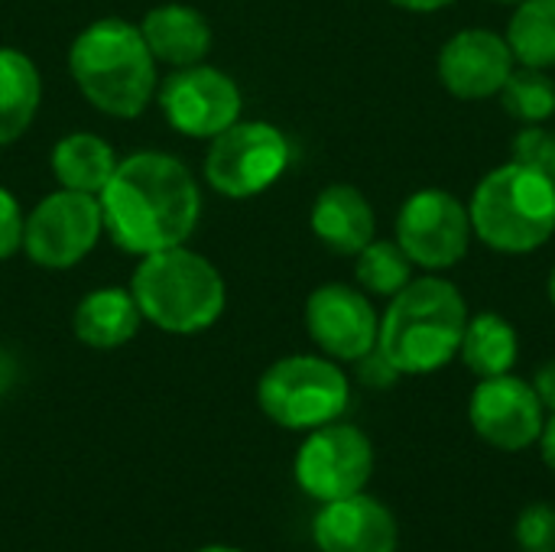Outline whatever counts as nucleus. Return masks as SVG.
Segmentation results:
<instances>
[{"label":"nucleus","mask_w":555,"mask_h":552,"mask_svg":"<svg viewBox=\"0 0 555 552\" xmlns=\"http://www.w3.org/2000/svg\"><path fill=\"white\" fill-rule=\"evenodd\" d=\"M98 202L107 238L133 257L185 244L202 215L195 176L182 159L159 150L120 159Z\"/></svg>","instance_id":"obj_1"},{"label":"nucleus","mask_w":555,"mask_h":552,"mask_svg":"<svg viewBox=\"0 0 555 552\" xmlns=\"http://www.w3.org/2000/svg\"><path fill=\"white\" fill-rule=\"evenodd\" d=\"M68 75L91 107L107 117H140L156 94V59L137 23L101 16L68 46Z\"/></svg>","instance_id":"obj_2"},{"label":"nucleus","mask_w":555,"mask_h":552,"mask_svg":"<svg viewBox=\"0 0 555 552\" xmlns=\"http://www.w3.org/2000/svg\"><path fill=\"white\" fill-rule=\"evenodd\" d=\"M465 325L468 306L455 283L410 280L380 319L377 351L400 374H433L459 355Z\"/></svg>","instance_id":"obj_3"},{"label":"nucleus","mask_w":555,"mask_h":552,"mask_svg":"<svg viewBox=\"0 0 555 552\" xmlns=\"http://www.w3.org/2000/svg\"><path fill=\"white\" fill-rule=\"evenodd\" d=\"M130 293L143 322L169 335H198L211 329L228 306L218 267L185 244L140 257L130 277Z\"/></svg>","instance_id":"obj_4"},{"label":"nucleus","mask_w":555,"mask_h":552,"mask_svg":"<svg viewBox=\"0 0 555 552\" xmlns=\"http://www.w3.org/2000/svg\"><path fill=\"white\" fill-rule=\"evenodd\" d=\"M472 231L501 254H530L555 234V182L514 159L491 169L468 205Z\"/></svg>","instance_id":"obj_5"},{"label":"nucleus","mask_w":555,"mask_h":552,"mask_svg":"<svg viewBox=\"0 0 555 552\" xmlns=\"http://www.w3.org/2000/svg\"><path fill=\"white\" fill-rule=\"evenodd\" d=\"M351 400L345 371L332 358L319 355H289L273 361L260 384L257 403L267 420L293 433H312L325 423H335Z\"/></svg>","instance_id":"obj_6"},{"label":"nucleus","mask_w":555,"mask_h":552,"mask_svg":"<svg viewBox=\"0 0 555 552\" xmlns=\"http://www.w3.org/2000/svg\"><path fill=\"white\" fill-rule=\"evenodd\" d=\"M289 166V140L267 120H237L208 140L205 179L224 198L267 192Z\"/></svg>","instance_id":"obj_7"},{"label":"nucleus","mask_w":555,"mask_h":552,"mask_svg":"<svg viewBox=\"0 0 555 552\" xmlns=\"http://www.w3.org/2000/svg\"><path fill=\"white\" fill-rule=\"evenodd\" d=\"M104 234L98 195L59 189L33 205L23 224V254L39 270H72L81 264Z\"/></svg>","instance_id":"obj_8"},{"label":"nucleus","mask_w":555,"mask_h":552,"mask_svg":"<svg viewBox=\"0 0 555 552\" xmlns=\"http://www.w3.org/2000/svg\"><path fill=\"white\" fill-rule=\"evenodd\" d=\"M293 475L299 491L319 504L361 495L374 475V446L358 426L325 423L302 439Z\"/></svg>","instance_id":"obj_9"},{"label":"nucleus","mask_w":555,"mask_h":552,"mask_svg":"<svg viewBox=\"0 0 555 552\" xmlns=\"http://www.w3.org/2000/svg\"><path fill=\"white\" fill-rule=\"evenodd\" d=\"M166 124L192 140H215L231 124L241 120V88L237 81L215 65H185L176 68L156 91Z\"/></svg>","instance_id":"obj_10"},{"label":"nucleus","mask_w":555,"mask_h":552,"mask_svg":"<svg viewBox=\"0 0 555 552\" xmlns=\"http://www.w3.org/2000/svg\"><path fill=\"white\" fill-rule=\"evenodd\" d=\"M472 241L468 208L446 189L413 192L397 215V244L426 270H449L462 264Z\"/></svg>","instance_id":"obj_11"},{"label":"nucleus","mask_w":555,"mask_h":552,"mask_svg":"<svg viewBox=\"0 0 555 552\" xmlns=\"http://www.w3.org/2000/svg\"><path fill=\"white\" fill-rule=\"evenodd\" d=\"M543 403L533 390V384L498 374L481 377L468 400V420L481 442L501 449V452H524L533 442H540L543 433Z\"/></svg>","instance_id":"obj_12"},{"label":"nucleus","mask_w":555,"mask_h":552,"mask_svg":"<svg viewBox=\"0 0 555 552\" xmlns=\"http://www.w3.org/2000/svg\"><path fill=\"white\" fill-rule=\"evenodd\" d=\"M306 329L332 361H361L377 348L380 319L361 290L325 283L306 299Z\"/></svg>","instance_id":"obj_13"},{"label":"nucleus","mask_w":555,"mask_h":552,"mask_svg":"<svg viewBox=\"0 0 555 552\" xmlns=\"http://www.w3.org/2000/svg\"><path fill=\"white\" fill-rule=\"evenodd\" d=\"M514 52L507 36L494 29H462L439 52V78L449 94L462 101L494 98L514 72Z\"/></svg>","instance_id":"obj_14"},{"label":"nucleus","mask_w":555,"mask_h":552,"mask_svg":"<svg viewBox=\"0 0 555 552\" xmlns=\"http://www.w3.org/2000/svg\"><path fill=\"white\" fill-rule=\"evenodd\" d=\"M319 552H397L400 527L387 504L371 495H351L322 504L312 521Z\"/></svg>","instance_id":"obj_15"},{"label":"nucleus","mask_w":555,"mask_h":552,"mask_svg":"<svg viewBox=\"0 0 555 552\" xmlns=\"http://www.w3.org/2000/svg\"><path fill=\"white\" fill-rule=\"evenodd\" d=\"M309 221H312L315 238L328 251L345 254V257L361 254L374 241V231H377V218H374L371 202L364 198L361 189H354L348 182L325 185L315 195Z\"/></svg>","instance_id":"obj_16"},{"label":"nucleus","mask_w":555,"mask_h":552,"mask_svg":"<svg viewBox=\"0 0 555 552\" xmlns=\"http://www.w3.org/2000/svg\"><path fill=\"white\" fill-rule=\"evenodd\" d=\"M140 33L153 59L172 68L198 65L211 49V23L189 3H163L150 10L140 23Z\"/></svg>","instance_id":"obj_17"},{"label":"nucleus","mask_w":555,"mask_h":552,"mask_svg":"<svg viewBox=\"0 0 555 552\" xmlns=\"http://www.w3.org/2000/svg\"><path fill=\"white\" fill-rule=\"evenodd\" d=\"M140 306L124 286H101L78 299L72 312V332L81 345L114 351L140 332Z\"/></svg>","instance_id":"obj_18"},{"label":"nucleus","mask_w":555,"mask_h":552,"mask_svg":"<svg viewBox=\"0 0 555 552\" xmlns=\"http://www.w3.org/2000/svg\"><path fill=\"white\" fill-rule=\"evenodd\" d=\"M117 163L120 159H117L114 146L104 137L88 133V130L65 133L49 153V166H52L55 182L62 189L85 192V195H101L104 185L111 182Z\"/></svg>","instance_id":"obj_19"},{"label":"nucleus","mask_w":555,"mask_h":552,"mask_svg":"<svg viewBox=\"0 0 555 552\" xmlns=\"http://www.w3.org/2000/svg\"><path fill=\"white\" fill-rule=\"evenodd\" d=\"M39 101L42 78L36 62L13 46H0V146L16 143L29 130Z\"/></svg>","instance_id":"obj_20"},{"label":"nucleus","mask_w":555,"mask_h":552,"mask_svg":"<svg viewBox=\"0 0 555 552\" xmlns=\"http://www.w3.org/2000/svg\"><path fill=\"white\" fill-rule=\"evenodd\" d=\"M459 355L478 381L511 374V368L517 364V355H520L517 329L498 312H481V316L468 319Z\"/></svg>","instance_id":"obj_21"},{"label":"nucleus","mask_w":555,"mask_h":552,"mask_svg":"<svg viewBox=\"0 0 555 552\" xmlns=\"http://www.w3.org/2000/svg\"><path fill=\"white\" fill-rule=\"evenodd\" d=\"M507 46L514 59L527 68H553L555 65V0H520L511 26Z\"/></svg>","instance_id":"obj_22"},{"label":"nucleus","mask_w":555,"mask_h":552,"mask_svg":"<svg viewBox=\"0 0 555 552\" xmlns=\"http://www.w3.org/2000/svg\"><path fill=\"white\" fill-rule=\"evenodd\" d=\"M358 264H354V277L358 283L374 293V296H387L393 299L406 283H410V273H413V260L403 254V247L397 241H371L361 254H354Z\"/></svg>","instance_id":"obj_23"},{"label":"nucleus","mask_w":555,"mask_h":552,"mask_svg":"<svg viewBox=\"0 0 555 552\" xmlns=\"http://www.w3.org/2000/svg\"><path fill=\"white\" fill-rule=\"evenodd\" d=\"M501 104L524 124H543L555 114V81L543 68H514L501 88Z\"/></svg>","instance_id":"obj_24"},{"label":"nucleus","mask_w":555,"mask_h":552,"mask_svg":"<svg viewBox=\"0 0 555 552\" xmlns=\"http://www.w3.org/2000/svg\"><path fill=\"white\" fill-rule=\"evenodd\" d=\"M517 547L520 552H555V508L553 504H530L517 517Z\"/></svg>","instance_id":"obj_25"},{"label":"nucleus","mask_w":555,"mask_h":552,"mask_svg":"<svg viewBox=\"0 0 555 552\" xmlns=\"http://www.w3.org/2000/svg\"><path fill=\"white\" fill-rule=\"evenodd\" d=\"M514 153H517L520 163L540 169L543 176H550L555 182V133L540 130L537 124H530V127L517 137Z\"/></svg>","instance_id":"obj_26"},{"label":"nucleus","mask_w":555,"mask_h":552,"mask_svg":"<svg viewBox=\"0 0 555 552\" xmlns=\"http://www.w3.org/2000/svg\"><path fill=\"white\" fill-rule=\"evenodd\" d=\"M23 224H26V215L16 195L0 185V260H10L23 247Z\"/></svg>","instance_id":"obj_27"},{"label":"nucleus","mask_w":555,"mask_h":552,"mask_svg":"<svg viewBox=\"0 0 555 552\" xmlns=\"http://www.w3.org/2000/svg\"><path fill=\"white\" fill-rule=\"evenodd\" d=\"M358 364H361V381L371 384V387H390V384L400 377V371H397L377 348H374L371 355H364Z\"/></svg>","instance_id":"obj_28"},{"label":"nucleus","mask_w":555,"mask_h":552,"mask_svg":"<svg viewBox=\"0 0 555 552\" xmlns=\"http://www.w3.org/2000/svg\"><path fill=\"white\" fill-rule=\"evenodd\" d=\"M533 390H537V397H540V403H543V407L555 410V361H546V364L537 371V377H533Z\"/></svg>","instance_id":"obj_29"},{"label":"nucleus","mask_w":555,"mask_h":552,"mask_svg":"<svg viewBox=\"0 0 555 552\" xmlns=\"http://www.w3.org/2000/svg\"><path fill=\"white\" fill-rule=\"evenodd\" d=\"M540 452H543V462L550 465V472L555 475V410H553V416L543 423V433H540Z\"/></svg>","instance_id":"obj_30"},{"label":"nucleus","mask_w":555,"mask_h":552,"mask_svg":"<svg viewBox=\"0 0 555 552\" xmlns=\"http://www.w3.org/2000/svg\"><path fill=\"white\" fill-rule=\"evenodd\" d=\"M390 3L400 10H413V13H433V10H442L455 0H390Z\"/></svg>","instance_id":"obj_31"},{"label":"nucleus","mask_w":555,"mask_h":552,"mask_svg":"<svg viewBox=\"0 0 555 552\" xmlns=\"http://www.w3.org/2000/svg\"><path fill=\"white\" fill-rule=\"evenodd\" d=\"M195 552H241V550H234V547H205V550H195Z\"/></svg>","instance_id":"obj_32"},{"label":"nucleus","mask_w":555,"mask_h":552,"mask_svg":"<svg viewBox=\"0 0 555 552\" xmlns=\"http://www.w3.org/2000/svg\"><path fill=\"white\" fill-rule=\"evenodd\" d=\"M550 303L555 306V267H553V273H550Z\"/></svg>","instance_id":"obj_33"},{"label":"nucleus","mask_w":555,"mask_h":552,"mask_svg":"<svg viewBox=\"0 0 555 552\" xmlns=\"http://www.w3.org/2000/svg\"><path fill=\"white\" fill-rule=\"evenodd\" d=\"M498 3H520V0H498Z\"/></svg>","instance_id":"obj_34"}]
</instances>
